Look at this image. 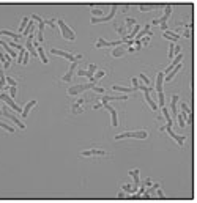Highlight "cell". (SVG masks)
Masks as SVG:
<instances>
[{
  "label": "cell",
  "instance_id": "3957f363",
  "mask_svg": "<svg viewBox=\"0 0 197 203\" xmlns=\"http://www.w3.org/2000/svg\"><path fill=\"white\" fill-rule=\"evenodd\" d=\"M57 25H58V29H60V32H62V36H63L65 39H68V41H74V39H76V33H74V32H73L62 19L57 21Z\"/></svg>",
  "mask_w": 197,
  "mask_h": 203
},
{
  "label": "cell",
  "instance_id": "5bb4252c",
  "mask_svg": "<svg viewBox=\"0 0 197 203\" xmlns=\"http://www.w3.org/2000/svg\"><path fill=\"white\" fill-rule=\"evenodd\" d=\"M164 131H167V132H169V136H170L172 139L175 140V142H177V143L180 145V146H183V145H185V140H186V137H181V136H178V134H175V132L172 131V128H166V129H164Z\"/></svg>",
  "mask_w": 197,
  "mask_h": 203
},
{
  "label": "cell",
  "instance_id": "6da1fadb",
  "mask_svg": "<svg viewBox=\"0 0 197 203\" xmlns=\"http://www.w3.org/2000/svg\"><path fill=\"white\" fill-rule=\"evenodd\" d=\"M85 90H93V91H96V93H106V90L99 88V87H96L95 84L88 82V84H79V85H74V87H71V88H68V95L74 96V95H79V93H82V91H85Z\"/></svg>",
  "mask_w": 197,
  "mask_h": 203
},
{
  "label": "cell",
  "instance_id": "9c48e42d",
  "mask_svg": "<svg viewBox=\"0 0 197 203\" xmlns=\"http://www.w3.org/2000/svg\"><path fill=\"white\" fill-rule=\"evenodd\" d=\"M0 115H3V117H6V118H10V120H11V121H14V123L17 124V128H21V129H25V124H24V123H22V121H21V120H19V118H17V117H14V115H13V113L10 112V110H8V109H6V105H5V107H3L2 110H0Z\"/></svg>",
  "mask_w": 197,
  "mask_h": 203
},
{
  "label": "cell",
  "instance_id": "bcb514c9",
  "mask_svg": "<svg viewBox=\"0 0 197 203\" xmlns=\"http://www.w3.org/2000/svg\"><path fill=\"white\" fill-rule=\"evenodd\" d=\"M156 194H158V198H166V195H164L162 191H159V189H156Z\"/></svg>",
  "mask_w": 197,
  "mask_h": 203
},
{
  "label": "cell",
  "instance_id": "277c9868",
  "mask_svg": "<svg viewBox=\"0 0 197 203\" xmlns=\"http://www.w3.org/2000/svg\"><path fill=\"white\" fill-rule=\"evenodd\" d=\"M118 10V5H112L111 6V13H109L107 16H103V17H91V24H104V22H111L114 21V17H115V13Z\"/></svg>",
  "mask_w": 197,
  "mask_h": 203
},
{
  "label": "cell",
  "instance_id": "836d02e7",
  "mask_svg": "<svg viewBox=\"0 0 197 203\" xmlns=\"http://www.w3.org/2000/svg\"><path fill=\"white\" fill-rule=\"evenodd\" d=\"M115 32H117L118 35H122V39L126 36V32H125V29H123V27H120V25H115Z\"/></svg>",
  "mask_w": 197,
  "mask_h": 203
},
{
  "label": "cell",
  "instance_id": "f1b7e54d",
  "mask_svg": "<svg viewBox=\"0 0 197 203\" xmlns=\"http://www.w3.org/2000/svg\"><path fill=\"white\" fill-rule=\"evenodd\" d=\"M2 35L10 36V38H13V39H19V35L13 33V32H8V30H0V36H2Z\"/></svg>",
  "mask_w": 197,
  "mask_h": 203
},
{
  "label": "cell",
  "instance_id": "4fadbf2b",
  "mask_svg": "<svg viewBox=\"0 0 197 203\" xmlns=\"http://www.w3.org/2000/svg\"><path fill=\"white\" fill-rule=\"evenodd\" d=\"M107 153L104 150H96V148H91V150H85L82 151L81 156H84V158H88V156H106Z\"/></svg>",
  "mask_w": 197,
  "mask_h": 203
},
{
  "label": "cell",
  "instance_id": "4316f807",
  "mask_svg": "<svg viewBox=\"0 0 197 203\" xmlns=\"http://www.w3.org/2000/svg\"><path fill=\"white\" fill-rule=\"evenodd\" d=\"M114 91H123V93H131L134 91V88H126V87H120V85H112Z\"/></svg>",
  "mask_w": 197,
  "mask_h": 203
},
{
  "label": "cell",
  "instance_id": "681fc988",
  "mask_svg": "<svg viewBox=\"0 0 197 203\" xmlns=\"http://www.w3.org/2000/svg\"><path fill=\"white\" fill-rule=\"evenodd\" d=\"M0 107H2V104H0Z\"/></svg>",
  "mask_w": 197,
  "mask_h": 203
},
{
  "label": "cell",
  "instance_id": "e0dca14e",
  "mask_svg": "<svg viewBox=\"0 0 197 203\" xmlns=\"http://www.w3.org/2000/svg\"><path fill=\"white\" fill-rule=\"evenodd\" d=\"M161 110H162V115H164V118H166V121H167L166 126L161 128V131H164L166 128H172V118H170V115H169V109L166 107V105H164V107H161Z\"/></svg>",
  "mask_w": 197,
  "mask_h": 203
},
{
  "label": "cell",
  "instance_id": "484cf974",
  "mask_svg": "<svg viewBox=\"0 0 197 203\" xmlns=\"http://www.w3.org/2000/svg\"><path fill=\"white\" fill-rule=\"evenodd\" d=\"M136 24H137V22H136V19H132V17H128V19L125 21V27H126L128 32H131L132 27H134Z\"/></svg>",
  "mask_w": 197,
  "mask_h": 203
},
{
  "label": "cell",
  "instance_id": "1f68e13d",
  "mask_svg": "<svg viewBox=\"0 0 197 203\" xmlns=\"http://www.w3.org/2000/svg\"><path fill=\"white\" fill-rule=\"evenodd\" d=\"M0 60H3L5 63H10L11 65V57L8 54H5V52H0Z\"/></svg>",
  "mask_w": 197,
  "mask_h": 203
},
{
  "label": "cell",
  "instance_id": "8992f818",
  "mask_svg": "<svg viewBox=\"0 0 197 203\" xmlns=\"http://www.w3.org/2000/svg\"><path fill=\"white\" fill-rule=\"evenodd\" d=\"M51 52L54 54V55H60V57H63V58H66L68 62H76V60H82V55L79 54V55H73V54H70V52H65V50H60V49H52Z\"/></svg>",
  "mask_w": 197,
  "mask_h": 203
},
{
  "label": "cell",
  "instance_id": "c3c4849f",
  "mask_svg": "<svg viewBox=\"0 0 197 203\" xmlns=\"http://www.w3.org/2000/svg\"><path fill=\"white\" fill-rule=\"evenodd\" d=\"M181 52V47L180 46H175V54H180Z\"/></svg>",
  "mask_w": 197,
  "mask_h": 203
},
{
  "label": "cell",
  "instance_id": "ac0fdd59",
  "mask_svg": "<svg viewBox=\"0 0 197 203\" xmlns=\"http://www.w3.org/2000/svg\"><path fill=\"white\" fill-rule=\"evenodd\" d=\"M82 104H84V99H79V101H76L74 104L71 105V112L73 113H82L84 112V107H82Z\"/></svg>",
  "mask_w": 197,
  "mask_h": 203
},
{
  "label": "cell",
  "instance_id": "ffe728a7",
  "mask_svg": "<svg viewBox=\"0 0 197 203\" xmlns=\"http://www.w3.org/2000/svg\"><path fill=\"white\" fill-rule=\"evenodd\" d=\"M162 36L166 39H170V41H177V39H181V36L177 33V32H162Z\"/></svg>",
  "mask_w": 197,
  "mask_h": 203
},
{
  "label": "cell",
  "instance_id": "d4e9b609",
  "mask_svg": "<svg viewBox=\"0 0 197 203\" xmlns=\"http://www.w3.org/2000/svg\"><path fill=\"white\" fill-rule=\"evenodd\" d=\"M177 104H178V95H173L172 96V103H170V110L173 113V117H178V110H177Z\"/></svg>",
  "mask_w": 197,
  "mask_h": 203
},
{
  "label": "cell",
  "instance_id": "f546056e",
  "mask_svg": "<svg viewBox=\"0 0 197 203\" xmlns=\"http://www.w3.org/2000/svg\"><path fill=\"white\" fill-rule=\"evenodd\" d=\"M104 74H106V71H96V74L93 76V80H91V84H95V85H96V82L101 79Z\"/></svg>",
  "mask_w": 197,
  "mask_h": 203
},
{
  "label": "cell",
  "instance_id": "e575fe53",
  "mask_svg": "<svg viewBox=\"0 0 197 203\" xmlns=\"http://www.w3.org/2000/svg\"><path fill=\"white\" fill-rule=\"evenodd\" d=\"M19 50H21V52H19V55H17V63H21V65H22V60H24V54L27 52V50H25V47H21Z\"/></svg>",
  "mask_w": 197,
  "mask_h": 203
},
{
  "label": "cell",
  "instance_id": "7bdbcfd3",
  "mask_svg": "<svg viewBox=\"0 0 197 203\" xmlns=\"http://www.w3.org/2000/svg\"><path fill=\"white\" fill-rule=\"evenodd\" d=\"M87 71H90L91 74H93L95 71H98V66H96L95 63H90V65H88V70H87Z\"/></svg>",
  "mask_w": 197,
  "mask_h": 203
},
{
  "label": "cell",
  "instance_id": "b9f144b4",
  "mask_svg": "<svg viewBox=\"0 0 197 203\" xmlns=\"http://www.w3.org/2000/svg\"><path fill=\"white\" fill-rule=\"evenodd\" d=\"M122 191H126V192L132 194V186H131V184H123V186H122Z\"/></svg>",
  "mask_w": 197,
  "mask_h": 203
},
{
  "label": "cell",
  "instance_id": "cb8c5ba5",
  "mask_svg": "<svg viewBox=\"0 0 197 203\" xmlns=\"http://www.w3.org/2000/svg\"><path fill=\"white\" fill-rule=\"evenodd\" d=\"M125 52H126V47H125V46H117V47L115 49H114L112 50V57H123V55H125Z\"/></svg>",
  "mask_w": 197,
  "mask_h": 203
},
{
  "label": "cell",
  "instance_id": "f6af8a7d",
  "mask_svg": "<svg viewBox=\"0 0 197 203\" xmlns=\"http://www.w3.org/2000/svg\"><path fill=\"white\" fill-rule=\"evenodd\" d=\"M150 38H152V32H150V33H148V35H147L145 38H144V46H148V43H150Z\"/></svg>",
  "mask_w": 197,
  "mask_h": 203
},
{
  "label": "cell",
  "instance_id": "d590c367",
  "mask_svg": "<svg viewBox=\"0 0 197 203\" xmlns=\"http://www.w3.org/2000/svg\"><path fill=\"white\" fill-rule=\"evenodd\" d=\"M3 85H5V71L0 70V90L3 88Z\"/></svg>",
  "mask_w": 197,
  "mask_h": 203
},
{
  "label": "cell",
  "instance_id": "7dc6e473",
  "mask_svg": "<svg viewBox=\"0 0 197 203\" xmlns=\"http://www.w3.org/2000/svg\"><path fill=\"white\" fill-rule=\"evenodd\" d=\"M129 6H131V5H123L122 10H123V11H128V10H129Z\"/></svg>",
  "mask_w": 197,
  "mask_h": 203
},
{
  "label": "cell",
  "instance_id": "ba28073f",
  "mask_svg": "<svg viewBox=\"0 0 197 203\" xmlns=\"http://www.w3.org/2000/svg\"><path fill=\"white\" fill-rule=\"evenodd\" d=\"M101 105H104V107H106V109L109 110V112H111V117H112V126H114V128H118V117H117V110L114 109L112 105H109L107 103H104V104H96L93 109L96 110V109H99V107H101Z\"/></svg>",
  "mask_w": 197,
  "mask_h": 203
},
{
  "label": "cell",
  "instance_id": "44dd1931",
  "mask_svg": "<svg viewBox=\"0 0 197 203\" xmlns=\"http://www.w3.org/2000/svg\"><path fill=\"white\" fill-rule=\"evenodd\" d=\"M164 72L161 71V72H158L156 74V91L159 93V91H162V84H164Z\"/></svg>",
  "mask_w": 197,
  "mask_h": 203
},
{
  "label": "cell",
  "instance_id": "7402d4cb",
  "mask_svg": "<svg viewBox=\"0 0 197 203\" xmlns=\"http://www.w3.org/2000/svg\"><path fill=\"white\" fill-rule=\"evenodd\" d=\"M158 8H161V5H158V3H145V5H139L140 11H152V10H158Z\"/></svg>",
  "mask_w": 197,
  "mask_h": 203
},
{
  "label": "cell",
  "instance_id": "60d3db41",
  "mask_svg": "<svg viewBox=\"0 0 197 203\" xmlns=\"http://www.w3.org/2000/svg\"><path fill=\"white\" fill-rule=\"evenodd\" d=\"M142 49V41L140 39H134V50L137 52V50Z\"/></svg>",
  "mask_w": 197,
  "mask_h": 203
},
{
  "label": "cell",
  "instance_id": "f35d334b",
  "mask_svg": "<svg viewBox=\"0 0 197 203\" xmlns=\"http://www.w3.org/2000/svg\"><path fill=\"white\" fill-rule=\"evenodd\" d=\"M5 80L8 82V85H10V87H17V82L13 79V77H6V76H5Z\"/></svg>",
  "mask_w": 197,
  "mask_h": 203
},
{
  "label": "cell",
  "instance_id": "d6a6232c",
  "mask_svg": "<svg viewBox=\"0 0 197 203\" xmlns=\"http://www.w3.org/2000/svg\"><path fill=\"white\" fill-rule=\"evenodd\" d=\"M5 90H10V98H14L16 93H17V87H5Z\"/></svg>",
  "mask_w": 197,
  "mask_h": 203
},
{
  "label": "cell",
  "instance_id": "5b68a950",
  "mask_svg": "<svg viewBox=\"0 0 197 203\" xmlns=\"http://www.w3.org/2000/svg\"><path fill=\"white\" fill-rule=\"evenodd\" d=\"M172 5L169 3V5H166L164 6V14H162V17H159V19H153L152 21V24L150 25H158V24H167V19L170 17V14H172Z\"/></svg>",
  "mask_w": 197,
  "mask_h": 203
},
{
  "label": "cell",
  "instance_id": "74e56055",
  "mask_svg": "<svg viewBox=\"0 0 197 203\" xmlns=\"http://www.w3.org/2000/svg\"><path fill=\"white\" fill-rule=\"evenodd\" d=\"M29 17H24V19H22V24H21V27H19V32H21V33H22V32H24V29H25V27H27V24H29Z\"/></svg>",
  "mask_w": 197,
  "mask_h": 203
},
{
  "label": "cell",
  "instance_id": "83f0119b",
  "mask_svg": "<svg viewBox=\"0 0 197 203\" xmlns=\"http://www.w3.org/2000/svg\"><path fill=\"white\" fill-rule=\"evenodd\" d=\"M164 103H166L164 91H159V93H158V107H164Z\"/></svg>",
  "mask_w": 197,
  "mask_h": 203
},
{
  "label": "cell",
  "instance_id": "8fae6325",
  "mask_svg": "<svg viewBox=\"0 0 197 203\" xmlns=\"http://www.w3.org/2000/svg\"><path fill=\"white\" fill-rule=\"evenodd\" d=\"M79 62H81V60H76V62L71 63V66H70V70H68V72L62 77L63 82H70V80L73 79V76H74V72H76V66L79 65Z\"/></svg>",
  "mask_w": 197,
  "mask_h": 203
},
{
  "label": "cell",
  "instance_id": "603a6c76",
  "mask_svg": "<svg viewBox=\"0 0 197 203\" xmlns=\"http://www.w3.org/2000/svg\"><path fill=\"white\" fill-rule=\"evenodd\" d=\"M180 63H181V62H180ZM180 63H178L177 66L173 68V70H172L170 72H169V74H167V77H164V80H166V82H170V80L173 79V77H175V76L178 74V71L181 70V65H180Z\"/></svg>",
  "mask_w": 197,
  "mask_h": 203
},
{
  "label": "cell",
  "instance_id": "2e32d148",
  "mask_svg": "<svg viewBox=\"0 0 197 203\" xmlns=\"http://www.w3.org/2000/svg\"><path fill=\"white\" fill-rule=\"evenodd\" d=\"M118 99L125 101V99H128V96H109V95H103L101 98H99V101H101V103H99V104L109 103V101H118Z\"/></svg>",
  "mask_w": 197,
  "mask_h": 203
},
{
  "label": "cell",
  "instance_id": "8d00e7d4",
  "mask_svg": "<svg viewBox=\"0 0 197 203\" xmlns=\"http://www.w3.org/2000/svg\"><path fill=\"white\" fill-rule=\"evenodd\" d=\"M180 105H181V112H183V113H186V115H191V109L188 107V105H186L185 103H180Z\"/></svg>",
  "mask_w": 197,
  "mask_h": 203
},
{
  "label": "cell",
  "instance_id": "7c38bea8",
  "mask_svg": "<svg viewBox=\"0 0 197 203\" xmlns=\"http://www.w3.org/2000/svg\"><path fill=\"white\" fill-rule=\"evenodd\" d=\"M153 90V87H148L147 90H144V96H145V99H147V103H148V105H150V109L152 110H158V104L155 103V99L150 96V91Z\"/></svg>",
  "mask_w": 197,
  "mask_h": 203
},
{
  "label": "cell",
  "instance_id": "ab89813d",
  "mask_svg": "<svg viewBox=\"0 0 197 203\" xmlns=\"http://www.w3.org/2000/svg\"><path fill=\"white\" fill-rule=\"evenodd\" d=\"M0 128H3L5 131H8V132H14V129H13L11 126H8L6 123H3V121H0Z\"/></svg>",
  "mask_w": 197,
  "mask_h": 203
},
{
  "label": "cell",
  "instance_id": "52a82bcc",
  "mask_svg": "<svg viewBox=\"0 0 197 203\" xmlns=\"http://www.w3.org/2000/svg\"><path fill=\"white\" fill-rule=\"evenodd\" d=\"M125 44V41L123 39H118V41H106L103 38H99L98 41H96V47L101 49V47H117V46H122Z\"/></svg>",
  "mask_w": 197,
  "mask_h": 203
},
{
  "label": "cell",
  "instance_id": "d6986e66",
  "mask_svg": "<svg viewBox=\"0 0 197 203\" xmlns=\"http://www.w3.org/2000/svg\"><path fill=\"white\" fill-rule=\"evenodd\" d=\"M33 47H35V50H36V54L40 55L41 62L46 65V63L49 62V60H47V57H46V54H44V50H43V46H40V44H33Z\"/></svg>",
  "mask_w": 197,
  "mask_h": 203
},
{
  "label": "cell",
  "instance_id": "ee69618b",
  "mask_svg": "<svg viewBox=\"0 0 197 203\" xmlns=\"http://www.w3.org/2000/svg\"><path fill=\"white\" fill-rule=\"evenodd\" d=\"M139 77H140V79H142V80L145 82L147 85H150V79H148V77H147V76L144 74V72H140V74H139ZM150 87H152V85H150Z\"/></svg>",
  "mask_w": 197,
  "mask_h": 203
},
{
  "label": "cell",
  "instance_id": "7a4b0ae2",
  "mask_svg": "<svg viewBox=\"0 0 197 203\" xmlns=\"http://www.w3.org/2000/svg\"><path fill=\"white\" fill-rule=\"evenodd\" d=\"M129 137H132V139H140L144 140L148 137V132L147 131H131V132H123V134H118V136H115V140H122V139H129Z\"/></svg>",
  "mask_w": 197,
  "mask_h": 203
},
{
  "label": "cell",
  "instance_id": "9a60e30c",
  "mask_svg": "<svg viewBox=\"0 0 197 203\" xmlns=\"http://www.w3.org/2000/svg\"><path fill=\"white\" fill-rule=\"evenodd\" d=\"M35 105H36V101H35V99L29 101V103L25 104V107L22 109V112H21V117H22V118H27V117H29V113H30V110H32V107H35Z\"/></svg>",
  "mask_w": 197,
  "mask_h": 203
},
{
  "label": "cell",
  "instance_id": "4dcf8cb0",
  "mask_svg": "<svg viewBox=\"0 0 197 203\" xmlns=\"http://www.w3.org/2000/svg\"><path fill=\"white\" fill-rule=\"evenodd\" d=\"M173 55H175V44L170 43V44H169V60H172Z\"/></svg>",
  "mask_w": 197,
  "mask_h": 203
},
{
  "label": "cell",
  "instance_id": "30bf717a",
  "mask_svg": "<svg viewBox=\"0 0 197 203\" xmlns=\"http://www.w3.org/2000/svg\"><path fill=\"white\" fill-rule=\"evenodd\" d=\"M0 99H2L3 103H6L13 110H16V112H22V109L19 107V104H16L14 101H13V98H10V95H6V93H0Z\"/></svg>",
  "mask_w": 197,
  "mask_h": 203
}]
</instances>
